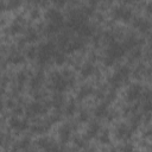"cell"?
Returning a JSON list of instances; mask_svg holds the SVG:
<instances>
[{"label":"cell","instance_id":"cell-19","mask_svg":"<svg viewBox=\"0 0 152 152\" xmlns=\"http://www.w3.org/2000/svg\"><path fill=\"white\" fill-rule=\"evenodd\" d=\"M94 71H95V68H94V65H93L91 63H86V64H83V66L81 68V75H82L83 77H89V76H91V75L94 74Z\"/></svg>","mask_w":152,"mask_h":152},{"label":"cell","instance_id":"cell-26","mask_svg":"<svg viewBox=\"0 0 152 152\" xmlns=\"http://www.w3.org/2000/svg\"><path fill=\"white\" fill-rule=\"evenodd\" d=\"M61 27H62V26H59V25H57V24L50 23V24L48 25V27H46V32H48V33H56V32L59 31Z\"/></svg>","mask_w":152,"mask_h":152},{"label":"cell","instance_id":"cell-36","mask_svg":"<svg viewBox=\"0 0 152 152\" xmlns=\"http://www.w3.org/2000/svg\"><path fill=\"white\" fill-rule=\"evenodd\" d=\"M51 1H52L57 7H63V6L66 4L68 0H51Z\"/></svg>","mask_w":152,"mask_h":152},{"label":"cell","instance_id":"cell-4","mask_svg":"<svg viewBox=\"0 0 152 152\" xmlns=\"http://www.w3.org/2000/svg\"><path fill=\"white\" fill-rule=\"evenodd\" d=\"M129 72H131L129 68L126 66V65H124V66L119 68V69L112 75L109 82H110L113 86H119V84H121L124 81H126V80L128 78Z\"/></svg>","mask_w":152,"mask_h":152},{"label":"cell","instance_id":"cell-9","mask_svg":"<svg viewBox=\"0 0 152 152\" xmlns=\"http://www.w3.org/2000/svg\"><path fill=\"white\" fill-rule=\"evenodd\" d=\"M10 126L15 131H25L28 127V124L26 120H21L17 116H12L10 119Z\"/></svg>","mask_w":152,"mask_h":152},{"label":"cell","instance_id":"cell-14","mask_svg":"<svg viewBox=\"0 0 152 152\" xmlns=\"http://www.w3.org/2000/svg\"><path fill=\"white\" fill-rule=\"evenodd\" d=\"M37 144H38V146H39L40 148H44V150H58V147L53 146V144H52L48 138H42V139H39V140L37 141Z\"/></svg>","mask_w":152,"mask_h":152},{"label":"cell","instance_id":"cell-39","mask_svg":"<svg viewBox=\"0 0 152 152\" xmlns=\"http://www.w3.org/2000/svg\"><path fill=\"white\" fill-rule=\"evenodd\" d=\"M108 99H109V100H113V99H115V93H113V91H112V93L109 94Z\"/></svg>","mask_w":152,"mask_h":152},{"label":"cell","instance_id":"cell-38","mask_svg":"<svg viewBox=\"0 0 152 152\" xmlns=\"http://www.w3.org/2000/svg\"><path fill=\"white\" fill-rule=\"evenodd\" d=\"M13 113H14V115H20V114L23 113V109H21V108H15Z\"/></svg>","mask_w":152,"mask_h":152},{"label":"cell","instance_id":"cell-16","mask_svg":"<svg viewBox=\"0 0 152 152\" xmlns=\"http://www.w3.org/2000/svg\"><path fill=\"white\" fill-rule=\"evenodd\" d=\"M134 26L135 27H138L139 28V31H141V32H147L148 30H150V23L147 21V20H145V19H137L135 21H134Z\"/></svg>","mask_w":152,"mask_h":152},{"label":"cell","instance_id":"cell-41","mask_svg":"<svg viewBox=\"0 0 152 152\" xmlns=\"http://www.w3.org/2000/svg\"><path fill=\"white\" fill-rule=\"evenodd\" d=\"M38 15H39V12H38V11H33V12H32V17H33V18H36V17H38Z\"/></svg>","mask_w":152,"mask_h":152},{"label":"cell","instance_id":"cell-24","mask_svg":"<svg viewBox=\"0 0 152 152\" xmlns=\"http://www.w3.org/2000/svg\"><path fill=\"white\" fill-rule=\"evenodd\" d=\"M53 59H55V63L57 65H62L65 62V55L62 53V52H55L53 53Z\"/></svg>","mask_w":152,"mask_h":152},{"label":"cell","instance_id":"cell-22","mask_svg":"<svg viewBox=\"0 0 152 152\" xmlns=\"http://www.w3.org/2000/svg\"><path fill=\"white\" fill-rule=\"evenodd\" d=\"M38 39V33L36 32V30L33 28H30L27 32H26V36H25V40L28 42V43H33Z\"/></svg>","mask_w":152,"mask_h":152},{"label":"cell","instance_id":"cell-29","mask_svg":"<svg viewBox=\"0 0 152 152\" xmlns=\"http://www.w3.org/2000/svg\"><path fill=\"white\" fill-rule=\"evenodd\" d=\"M30 144H31V140H30L28 138H25V139H23V140L20 141L18 148H20V150H26V148H28Z\"/></svg>","mask_w":152,"mask_h":152},{"label":"cell","instance_id":"cell-28","mask_svg":"<svg viewBox=\"0 0 152 152\" xmlns=\"http://www.w3.org/2000/svg\"><path fill=\"white\" fill-rule=\"evenodd\" d=\"M75 112H76V106L74 104V102H70L65 108V114L66 115H74Z\"/></svg>","mask_w":152,"mask_h":152},{"label":"cell","instance_id":"cell-1","mask_svg":"<svg viewBox=\"0 0 152 152\" xmlns=\"http://www.w3.org/2000/svg\"><path fill=\"white\" fill-rule=\"evenodd\" d=\"M126 52V49L122 44L116 43V42H112L109 44V48L107 50V57L104 59V64L106 65H112L114 64V62L119 58H121Z\"/></svg>","mask_w":152,"mask_h":152},{"label":"cell","instance_id":"cell-42","mask_svg":"<svg viewBox=\"0 0 152 152\" xmlns=\"http://www.w3.org/2000/svg\"><path fill=\"white\" fill-rule=\"evenodd\" d=\"M103 1H108L109 2V1H113V0H103Z\"/></svg>","mask_w":152,"mask_h":152},{"label":"cell","instance_id":"cell-15","mask_svg":"<svg viewBox=\"0 0 152 152\" xmlns=\"http://www.w3.org/2000/svg\"><path fill=\"white\" fill-rule=\"evenodd\" d=\"M99 131H100V125L99 124H96V122L90 124L89 127H88V129H87V138L88 139H91V138L96 137L97 133H99Z\"/></svg>","mask_w":152,"mask_h":152},{"label":"cell","instance_id":"cell-33","mask_svg":"<svg viewBox=\"0 0 152 152\" xmlns=\"http://www.w3.org/2000/svg\"><path fill=\"white\" fill-rule=\"evenodd\" d=\"M37 52H38V51H37V49H36L34 46H32V48H30V49L27 50L26 55H27V57H28V58H31V59H32V58L37 57Z\"/></svg>","mask_w":152,"mask_h":152},{"label":"cell","instance_id":"cell-37","mask_svg":"<svg viewBox=\"0 0 152 152\" xmlns=\"http://www.w3.org/2000/svg\"><path fill=\"white\" fill-rule=\"evenodd\" d=\"M134 50V49H133ZM141 56V52H140V50H138V49H135L133 52H132V58L133 59H137V58H139Z\"/></svg>","mask_w":152,"mask_h":152},{"label":"cell","instance_id":"cell-17","mask_svg":"<svg viewBox=\"0 0 152 152\" xmlns=\"http://www.w3.org/2000/svg\"><path fill=\"white\" fill-rule=\"evenodd\" d=\"M83 48V43L82 40H75V42H71V43H68V45L65 46V50L66 52H74V51H77V50H81Z\"/></svg>","mask_w":152,"mask_h":152},{"label":"cell","instance_id":"cell-20","mask_svg":"<svg viewBox=\"0 0 152 152\" xmlns=\"http://www.w3.org/2000/svg\"><path fill=\"white\" fill-rule=\"evenodd\" d=\"M94 114H95L96 118H104V116L108 114V107H107V104H106V103L99 104V106L95 108Z\"/></svg>","mask_w":152,"mask_h":152},{"label":"cell","instance_id":"cell-18","mask_svg":"<svg viewBox=\"0 0 152 152\" xmlns=\"http://www.w3.org/2000/svg\"><path fill=\"white\" fill-rule=\"evenodd\" d=\"M24 61H25L24 56H23L21 53H19V52H13V53L10 55V57H8V62L12 63V64H14V65L21 64V63H24Z\"/></svg>","mask_w":152,"mask_h":152},{"label":"cell","instance_id":"cell-2","mask_svg":"<svg viewBox=\"0 0 152 152\" xmlns=\"http://www.w3.org/2000/svg\"><path fill=\"white\" fill-rule=\"evenodd\" d=\"M51 83H52V88L57 91V93H62L68 87L72 86V81L69 80V77H65L64 75L59 74V72H55L51 76Z\"/></svg>","mask_w":152,"mask_h":152},{"label":"cell","instance_id":"cell-11","mask_svg":"<svg viewBox=\"0 0 152 152\" xmlns=\"http://www.w3.org/2000/svg\"><path fill=\"white\" fill-rule=\"evenodd\" d=\"M70 133H71V129L68 125H63L61 128H59V139H61V142L65 144L69 141L70 139Z\"/></svg>","mask_w":152,"mask_h":152},{"label":"cell","instance_id":"cell-6","mask_svg":"<svg viewBox=\"0 0 152 152\" xmlns=\"http://www.w3.org/2000/svg\"><path fill=\"white\" fill-rule=\"evenodd\" d=\"M141 93H142V88L139 84H132L128 87L126 91V99L128 102H133L141 96Z\"/></svg>","mask_w":152,"mask_h":152},{"label":"cell","instance_id":"cell-8","mask_svg":"<svg viewBox=\"0 0 152 152\" xmlns=\"http://www.w3.org/2000/svg\"><path fill=\"white\" fill-rule=\"evenodd\" d=\"M46 18L50 20V23L52 24H57L59 26H63V23H64V18H63V14L57 11V10H50L48 13H46Z\"/></svg>","mask_w":152,"mask_h":152},{"label":"cell","instance_id":"cell-12","mask_svg":"<svg viewBox=\"0 0 152 152\" xmlns=\"http://www.w3.org/2000/svg\"><path fill=\"white\" fill-rule=\"evenodd\" d=\"M43 81H44V76L42 72H38L37 75H34L32 78H31V82H30V86L32 89H39L40 86L43 84Z\"/></svg>","mask_w":152,"mask_h":152},{"label":"cell","instance_id":"cell-21","mask_svg":"<svg viewBox=\"0 0 152 152\" xmlns=\"http://www.w3.org/2000/svg\"><path fill=\"white\" fill-rule=\"evenodd\" d=\"M91 93H93V88L90 86H83L78 91V99L83 100V99L88 97L89 95H91Z\"/></svg>","mask_w":152,"mask_h":152},{"label":"cell","instance_id":"cell-30","mask_svg":"<svg viewBox=\"0 0 152 152\" xmlns=\"http://www.w3.org/2000/svg\"><path fill=\"white\" fill-rule=\"evenodd\" d=\"M20 5H21V0H10L7 7H8L10 10H15V8H18Z\"/></svg>","mask_w":152,"mask_h":152},{"label":"cell","instance_id":"cell-23","mask_svg":"<svg viewBox=\"0 0 152 152\" xmlns=\"http://www.w3.org/2000/svg\"><path fill=\"white\" fill-rule=\"evenodd\" d=\"M122 45L125 46V49L126 50H128V49H134V48H137V45H138V39L133 36V37H129L125 43H122Z\"/></svg>","mask_w":152,"mask_h":152},{"label":"cell","instance_id":"cell-31","mask_svg":"<svg viewBox=\"0 0 152 152\" xmlns=\"http://www.w3.org/2000/svg\"><path fill=\"white\" fill-rule=\"evenodd\" d=\"M26 80H27V77H26V74L24 71H21L17 75V81H18L19 84H24L26 82Z\"/></svg>","mask_w":152,"mask_h":152},{"label":"cell","instance_id":"cell-40","mask_svg":"<svg viewBox=\"0 0 152 152\" xmlns=\"http://www.w3.org/2000/svg\"><path fill=\"white\" fill-rule=\"evenodd\" d=\"M89 2H90V5H91V7H94V6H96V4H97V0H90Z\"/></svg>","mask_w":152,"mask_h":152},{"label":"cell","instance_id":"cell-32","mask_svg":"<svg viewBox=\"0 0 152 152\" xmlns=\"http://www.w3.org/2000/svg\"><path fill=\"white\" fill-rule=\"evenodd\" d=\"M45 129H46V127H45V126H42V125H38V126H33V127H32V132H33V133H37V134L44 133Z\"/></svg>","mask_w":152,"mask_h":152},{"label":"cell","instance_id":"cell-5","mask_svg":"<svg viewBox=\"0 0 152 152\" xmlns=\"http://www.w3.org/2000/svg\"><path fill=\"white\" fill-rule=\"evenodd\" d=\"M113 17H114L116 20L129 21V20L132 19V12H131V10H128L127 7L119 6V7L114 8V11H113Z\"/></svg>","mask_w":152,"mask_h":152},{"label":"cell","instance_id":"cell-3","mask_svg":"<svg viewBox=\"0 0 152 152\" xmlns=\"http://www.w3.org/2000/svg\"><path fill=\"white\" fill-rule=\"evenodd\" d=\"M55 53V44L52 42H48L44 43L43 45H40L39 51L37 52V57H38V62L40 64L46 63Z\"/></svg>","mask_w":152,"mask_h":152},{"label":"cell","instance_id":"cell-13","mask_svg":"<svg viewBox=\"0 0 152 152\" xmlns=\"http://www.w3.org/2000/svg\"><path fill=\"white\" fill-rule=\"evenodd\" d=\"M76 31H77L78 34L82 36V37H89V36L93 34V28H91V26H89V25L86 24V23H83L81 26H78Z\"/></svg>","mask_w":152,"mask_h":152},{"label":"cell","instance_id":"cell-27","mask_svg":"<svg viewBox=\"0 0 152 152\" xmlns=\"http://www.w3.org/2000/svg\"><path fill=\"white\" fill-rule=\"evenodd\" d=\"M21 24H19V23H14V24H12V26L10 27V32L12 33V34H17V33H19L20 31H21Z\"/></svg>","mask_w":152,"mask_h":152},{"label":"cell","instance_id":"cell-34","mask_svg":"<svg viewBox=\"0 0 152 152\" xmlns=\"http://www.w3.org/2000/svg\"><path fill=\"white\" fill-rule=\"evenodd\" d=\"M78 119H80V121L86 122V121L89 119V114H88V112H87V110H82L81 114H80V116H78Z\"/></svg>","mask_w":152,"mask_h":152},{"label":"cell","instance_id":"cell-10","mask_svg":"<svg viewBox=\"0 0 152 152\" xmlns=\"http://www.w3.org/2000/svg\"><path fill=\"white\" fill-rule=\"evenodd\" d=\"M132 134V129L128 128L126 125H120L118 128H116V137L121 140H126L131 137Z\"/></svg>","mask_w":152,"mask_h":152},{"label":"cell","instance_id":"cell-35","mask_svg":"<svg viewBox=\"0 0 152 152\" xmlns=\"http://www.w3.org/2000/svg\"><path fill=\"white\" fill-rule=\"evenodd\" d=\"M100 140H101V142H103V144H108V142H109V135H108V132H104V133L100 137Z\"/></svg>","mask_w":152,"mask_h":152},{"label":"cell","instance_id":"cell-7","mask_svg":"<svg viewBox=\"0 0 152 152\" xmlns=\"http://www.w3.org/2000/svg\"><path fill=\"white\" fill-rule=\"evenodd\" d=\"M45 112H46V107H45L43 103H40V102H33V103H31V104L27 107V109H26V114H27L28 116L40 115V114H43V113H45Z\"/></svg>","mask_w":152,"mask_h":152},{"label":"cell","instance_id":"cell-25","mask_svg":"<svg viewBox=\"0 0 152 152\" xmlns=\"http://www.w3.org/2000/svg\"><path fill=\"white\" fill-rule=\"evenodd\" d=\"M52 104L55 107H57V108H61L64 104V97L62 95H59V94L58 95H55L53 99H52Z\"/></svg>","mask_w":152,"mask_h":152}]
</instances>
